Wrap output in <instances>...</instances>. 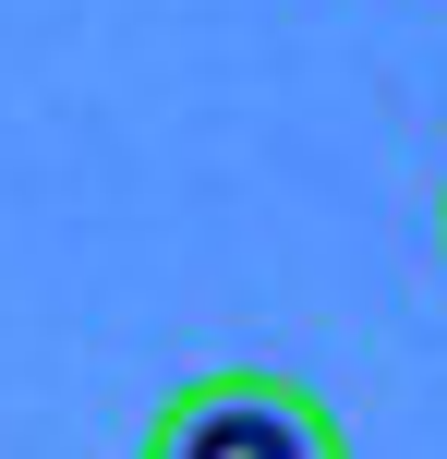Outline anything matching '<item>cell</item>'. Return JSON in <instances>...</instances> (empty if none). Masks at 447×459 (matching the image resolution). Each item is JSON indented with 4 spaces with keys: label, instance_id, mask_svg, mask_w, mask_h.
<instances>
[{
    "label": "cell",
    "instance_id": "obj_1",
    "mask_svg": "<svg viewBox=\"0 0 447 459\" xmlns=\"http://www.w3.org/2000/svg\"><path fill=\"white\" fill-rule=\"evenodd\" d=\"M145 447L158 459H279V447H303V459H327L339 447V423L314 411L290 375H206V387H182L158 423H145Z\"/></svg>",
    "mask_w": 447,
    "mask_h": 459
},
{
    "label": "cell",
    "instance_id": "obj_2",
    "mask_svg": "<svg viewBox=\"0 0 447 459\" xmlns=\"http://www.w3.org/2000/svg\"><path fill=\"white\" fill-rule=\"evenodd\" d=\"M435 242H447V194H435Z\"/></svg>",
    "mask_w": 447,
    "mask_h": 459
}]
</instances>
